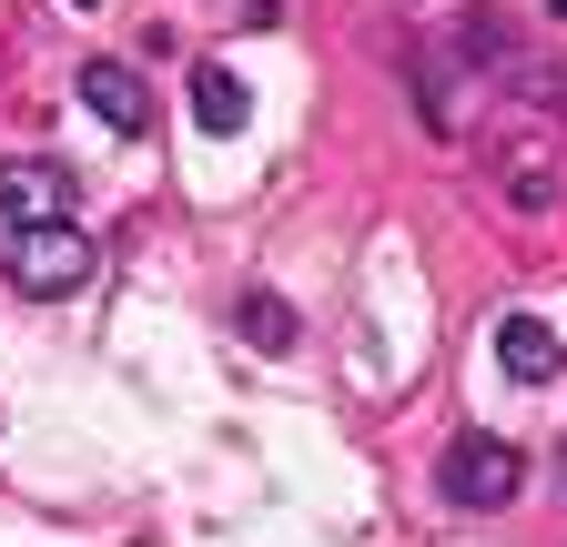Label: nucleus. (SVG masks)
Returning a JSON list of instances; mask_svg holds the SVG:
<instances>
[{
    "mask_svg": "<svg viewBox=\"0 0 567 547\" xmlns=\"http://www.w3.org/2000/svg\"><path fill=\"white\" fill-rule=\"evenodd\" d=\"M0 274H11V295L51 305V295H71V285H92V234L71 224V214L11 224V234H0Z\"/></svg>",
    "mask_w": 567,
    "mask_h": 547,
    "instance_id": "nucleus-1",
    "label": "nucleus"
},
{
    "mask_svg": "<svg viewBox=\"0 0 567 547\" xmlns=\"http://www.w3.org/2000/svg\"><path fill=\"white\" fill-rule=\"evenodd\" d=\"M527 487V456L507 446V436H456L446 456H436V497L456 507V517H496Z\"/></svg>",
    "mask_w": 567,
    "mask_h": 547,
    "instance_id": "nucleus-2",
    "label": "nucleus"
},
{
    "mask_svg": "<svg viewBox=\"0 0 567 547\" xmlns=\"http://www.w3.org/2000/svg\"><path fill=\"white\" fill-rule=\"evenodd\" d=\"M82 203V173L71 163H51V153H11L0 163V224H51V214H71Z\"/></svg>",
    "mask_w": 567,
    "mask_h": 547,
    "instance_id": "nucleus-3",
    "label": "nucleus"
},
{
    "mask_svg": "<svg viewBox=\"0 0 567 547\" xmlns=\"http://www.w3.org/2000/svg\"><path fill=\"white\" fill-rule=\"evenodd\" d=\"M82 112L102 122V132H122V143H142V132H153V82L132 72V61H82Z\"/></svg>",
    "mask_w": 567,
    "mask_h": 547,
    "instance_id": "nucleus-4",
    "label": "nucleus"
},
{
    "mask_svg": "<svg viewBox=\"0 0 567 547\" xmlns=\"http://www.w3.org/2000/svg\"><path fill=\"white\" fill-rule=\"evenodd\" d=\"M496 375L507 385H557L567 375V345L547 314H496Z\"/></svg>",
    "mask_w": 567,
    "mask_h": 547,
    "instance_id": "nucleus-5",
    "label": "nucleus"
},
{
    "mask_svg": "<svg viewBox=\"0 0 567 547\" xmlns=\"http://www.w3.org/2000/svg\"><path fill=\"white\" fill-rule=\"evenodd\" d=\"M193 122L213 132V143H234V132L254 122V92H244V72H224V61H193Z\"/></svg>",
    "mask_w": 567,
    "mask_h": 547,
    "instance_id": "nucleus-6",
    "label": "nucleus"
},
{
    "mask_svg": "<svg viewBox=\"0 0 567 547\" xmlns=\"http://www.w3.org/2000/svg\"><path fill=\"white\" fill-rule=\"evenodd\" d=\"M234 324H244V345H264V355H295V305H284V295H244L234 305Z\"/></svg>",
    "mask_w": 567,
    "mask_h": 547,
    "instance_id": "nucleus-7",
    "label": "nucleus"
},
{
    "mask_svg": "<svg viewBox=\"0 0 567 547\" xmlns=\"http://www.w3.org/2000/svg\"><path fill=\"white\" fill-rule=\"evenodd\" d=\"M507 203H517V214H547V203H557V173L527 153V163H507Z\"/></svg>",
    "mask_w": 567,
    "mask_h": 547,
    "instance_id": "nucleus-8",
    "label": "nucleus"
},
{
    "mask_svg": "<svg viewBox=\"0 0 567 547\" xmlns=\"http://www.w3.org/2000/svg\"><path fill=\"white\" fill-rule=\"evenodd\" d=\"M517 92H527L537 112H557V122H567V72H557V61H527V72H517Z\"/></svg>",
    "mask_w": 567,
    "mask_h": 547,
    "instance_id": "nucleus-9",
    "label": "nucleus"
},
{
    "mask_svg": "<svg viewBox=\"0 0 567 547\" xmlns=\"http://www.w3.org/2000/svg\"><path fill=\"white\" fill-rule=\"evenodd\" d=\"M557 487H567V436H557Z\"/></svg>",
    "mask_w": 567,
    "mask_h": 547,
    "instance_id": "nucleus-10",
    "label": "nucleus"
},
{
    "mask_svg": "<svg viewBox=\"0 0 567 547\" xmlns=\"http://www.w3.org/2000/svg\"><path fill=\"white\" fill-rule=\"evenodd\" d=\"M71 11H102V0H71Z\"/></svg>",
    "mask_w": 567,
    "mask_h": 547,
    "instance_id": "nucleus-11",
    "label": "nucleus"
},
{
    "mask_svg": "<svg viewBox=\"0 0 567 547\" xmlns=\"http://www.w3.org/2000/svg\"><path fill=\"white\" fill-rule=\"evenodd\" d=\"M547 11H557V21H567V0H547Z\"/></svg>",
    "mask_w": 567,
    "mask_h": 547,
    "instance_id": "nucleus-12",
    "label": "nucleus"
}]
</instances>
